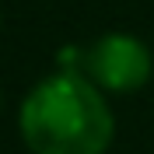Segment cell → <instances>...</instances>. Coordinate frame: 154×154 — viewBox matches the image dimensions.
Here are the masks:
<instances>
[{
  "instance_id": "cell-2",
  "label": "cell",
  "mask_w": 154,
  "mask_h": 154,
  "mask_svg": "<svg viewBox=\"0 0 154 154\" xmlns=\"http://www.w3.org/2000/svg\"><path fill=\"white\" fill-rule=\"evenodd\" d=\"M154 60L137 35L109 32L91 49H84V74L105 91H137L151 81Z\"/></svg>"
},
{
  "instance_id": "cell-1",
  "label": "cell",
  "mask_w": 154,
  "mask_h": 154,
  "mask_svg": "<svg viewBox=\"0 0 154 154\" xmlns=\"http://www.w3.org/2000/svg\"><path fill=\"white\" fill-rule=\"evenodd\" d=\"M32 154H105L116 119L98 84L81 70H60L32 88L18 112Z\"/></svg>"
}]
</instances>
